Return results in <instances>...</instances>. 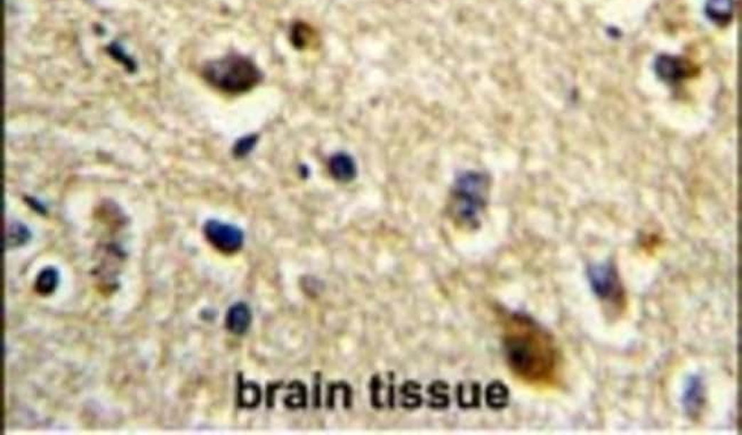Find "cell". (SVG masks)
Wrapping results in <instances>:
<instances>
[{
  "mask_svg": "<svg viewBox=\"0 0 742 435\" xmlns=\"http://www.w3.org/2000/svg\"><path fill=\"white\" fill-rule=\"evenodd\" d=\"M502 345L510 372L525 383L546 387L559 382L560 350L553 336L530 316L510 313L502 320Z\"/></svg>",
  "mask_w": 742,
  "mask_h": 435,
  "instance_id": "cell-1",
  "label": "cell"
},
{
  "mask_svg": "<svg viewBox=\"0 0 742 435\" xmlns=\"http://www.w3.org/2000/svg\"><path fill=\"white\" fill-rule=\"evenodd\" d=\"M203 77L213 87L229 94L249 92L262 80L261 71L255 63L238 54L205 64Z\"/></svg>",
  "mask_w": 742,
  "mask_h": 435,
  "instance_id": "cell-2",
  "label": "cell"
},
{
  "mask_svg": "<svg viewBox=\"0 0 742 435\" xmlns=\"http://www.w3.org/2000/svg\"><path fill=\"white\" fill-rule=\"evenodd\" d=\"M589 286L598 301L618 312L626 308V290L617 267L611 262H601L587 269Z\"/></svg>",
  "mask_w": 742,
  "mask_h": 435,
  "instance_id": "cell-3",
  "label": "cell"
},
{
  "mask_svg": "<svg viewBox=\"0 0 742 435\" xmlns=\"http://www.w3.org/2000/svg\"><path fill=\"white\" fill-rule=\"evenodd\" d=\"M487 181L480 175L465 177L455 195V213L463 223L475 224L485 206Z\"/></svg>",
  "mask_w": 742,
  "mask_h": 435,
  "instance_id": "cell-4",
  "label": "cell"
},
{
  "mask_svg": "<svg viewBox=\"0 0 742 435\" xmlns=\"http://www.w3.org/2000/svg\"><path fill=\"white\" fill-rule=\"evenodd\" d=\"M203 233L209 244L225 255L235 254L244 245V233L240 229L216 220L206 222Z\"/></svg>",
  "mask_w": 742,
  "mask_h": 435,
  "instance_id": "cell-5",
  "label": "cell"
},
{
  "mask_svg": "<svg viewBox=\"0 0 742 435\" xmlns=\"http://www.w3.org/2000/svg\"><path fill=\"white\" fill-rule=\"evenodd\" d=\"M706 401L707 395L704 380L698 375H692L687 378L682 393V404L689 417L698 419L706 406Z\"/></svg>",
  "mask_w": 742,
  "mask_h": 435,
  "instance_id": "cell-6",
  "label": "cell"
},
{
  "mask_svg": "<svg viewBox=\"0 0 742 435\" xmlns=\"http://www.w3.org/2000/svg\"><path fill=\"white\" fill-rule=\"evenodd\" d=\"M252 311L244 302L235 303L227 310L225 316V327L231 334L241 336L244 335L252 325Z\"/></svg>",
  "mask_w": 742,
  "mask_h": 435,
  "instance_id": "cell-7",
  "label": "cell"
},
{
  "mask_svg": "<svg viewBox=\"0 0 742 435\" xmlns=\"http://www.w3.org/2000/svg\"><path fill=\"white\" fill-rule=\"evenodd\" d=\"M58 284V272L55 267H47L39 272L33 284V289L41 296H48L55 291Z\"/></svg>",
  "mask_w": 742,
  "mask_h": 435,
  "instance_id": "cell-8",
  "label": "cell"
},
{
  "mask_svg": "<svg viewBox=\"0 0 742 435\" xmlns=\"http://www.w3.org/2000/svg\"><path fill=\"white\" fill-rule=\"evenodd\" d=\"M329 168H330L331 175L336 180L342 181V182L352 180L354 173H355L353 163L345 156H337V157L333 158L329 163Z\"/></svg>",
  "mask_w": 742,
  "mask_h": 435,
  "instance_id": "cell-9",
  "label": "cell"
},
{
  "mask_svg": "<svg viewBox=\"0 0 742 435\" xmlns=\"http://www.w3.org/2000/svg\"><path fill=\"white\" fill-rule=\"evenodd\" d=\"M261 397V390L256 384L241 383L239 385L238 404L242 408H255L259 404Z\"/></svg>",
  "mask_w": 742,
  "mask_h": 435,
  "instance_id": "cell-10",
  "label": "cell"
},
{
  "mask_svg": "<svg viewBox=\"0 0 742 435\" xmlns=\"http://www.w3.org/2000/svg\"><path fill=\"white\" fill-rule=\"evenodd\" d=\"M657 64H658V71L661 76L665 79H670V80L681 78L682 75L687 71L684 64L679 61L677 58H662Z\"/></svg>",
  "mask_w": 742,
  "mask_h": 435,
  "instance_id": "cell-11",
  "label": "cell"
},
{
  "mask_svg": "<svg viewBox=\"0 0 742 435\" xmlns=\"http://www.w3.org/2000/svg\"><path fill=\"white\" fill-rule=\"evenodd\" d=\"M488 404L493 409H502L508 402V390L504 384H491L487 392Z\"/></svg>",
  "mask_w": 742,
  "mask_h": 435,
  "instance_id": "cell-12",
  "label": "cell"
},
{
  "mask_svg": "<svg viewBox=\"0 0 742 435\" xmlns=\"http://www.w3.org/2000/svg\"><path fill=\"white\" fill-rule=\"evenodd\" d=\"M30 239L29 230L20 223H13L7 229L6 246L20 247L26 245Z\"/></svg>",
  "mask_w": 742,
  "mask_h": 435,
  "instance_id": "cell-13",
  "label": "cell"
},
{
  "mask_svg": "<svg viewBox=\"0 0 742 435\" xmlns=\"http://www.w3.org/2000/svg\"><path fill=\"white\" fill-rule=\"evenodd\" d=\"M255 144V139L254 137H246V139H241L240 142L235 146V152L239 156H244L248 154L250 149Z\"/></svg>",
  "mask_w": 742,
  "mask_h": 435,
  "instance_id": "cell-14",
  "label": "cell"
}]
</instances>
